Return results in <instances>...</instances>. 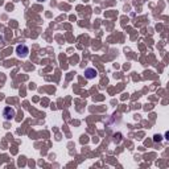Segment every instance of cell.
Instances as JSON below:
<instances>
[{"mask_svg":"<svg viewBox=\"0 0 169 169\" xmlns=\"http://www.w3.org/2000/svg\"><path fill=\"white\" fill-rule=\"evenodd\" d=\"M85 75H86V78L93 79V78H95V75H96V70L93 69V67H89V69L85 70Z\"/></svg>","mask_w":169,"mask_h":169,"instance_id":"3","label":"cell"},{"mask_svg":"<svg viewBox=\"0 0 169 169\" xmlns=\"http://www.w3.org/2000/svg\"><path fill=\"white\" fill-rule=\"evenodd\" d=\"M16 53L19 57H21V58H25L29 54V48H28L25 44H21V45H17L16 46Z\"/></svg>","mask_w":169,"mask_h":169,"instance_id":"1","label":"cell"},{"mask_svg":"<svg viewBox=\"0 0 169 169\" xmlns=\"http://www.w3.org/2000/svg\"><path fill=\"white\" fill-rule=\"evenodd\" d=\"M38 2H44V0H38Z\"/></svg>","mask_w":169,"mask_h":169,"instance_id":"4","label":"cell"},{"mask_svg":"<svg viewBox=\"0 0 169 169\" xmlns=\"http://www.w3.org/2000/svg\"><path fill=\"white\" fill-rule=\"evenodd\" d=\"M15 115H16V111L13 110L12 107H6V108H4V111H3V116H4V119H6V120L13 119V118H15Z\"/></svg>","mask_w":169,"mask_h":169,"instance_id":"2","label":"cell"}]
</instances>
